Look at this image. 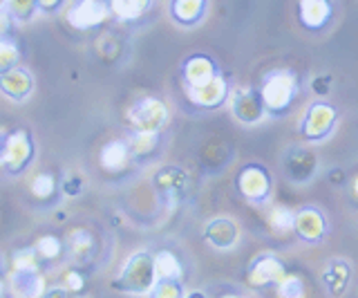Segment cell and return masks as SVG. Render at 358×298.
Wrapping results in <instances>:
<instances>
[{"label": "cell", "instance_id": "e575fe53", "mask_svg": "<svg viewBox=\"0 0 358 298\" xmlns=\"http://www.w3.org/2000/svg\"><path fill=\"white\" fill-rule=\"evenodd\" d=\"M65 0H38V12H45V14H54L59 12L63 7Z\"/></svg>", "mask_w": 358, "mask_h": 298}, {"label": "cell", "instance_id": "f546056e", "mask_svg": "<svg viewBox=\"0 0 358 298\" xmlns=\"http://www.w3.org/2000/svg\"><path fill=\"white\" fill-rule=\"evenodd\" d=\"M275 287H278V296H282V298H300V296H305V283H302L300 276H294V274H287Z\"/></svg>", "mask_w": 358, "mask_h": 298}, {"label": "cell", "instance_id": "83f0119b", "mask_svg": "<svg viewBox=\"0 0 358 298\" xmlns=\"http://www.w3.org/2000/svg\"><path fill=\"white\" fill-rule=\"evenodd\" d=\"M5 9L14 20L25 23V20H29L34 14L38 12V0H7Z\"/></svg>", "mask_w": 358, "mask_h": 298}, {"label": "cell", "instance_id": "74e56055", "mask_svg": "<svg viewBox=\"0 0 358 298\" xmlns=\"http://www.w3.org/2000/svg\"><path fill=\"white\" fill-rule=\"evenodd\" d=\"M7 23H5V18L3 16H0V34H3V31H7V27H5Z\"/></svg>", "mask_w": 358, "mask_h": 298}, {"label": "cell", "instance_id": "7c38bea8", "mask_svg": "<svg viewBox=\"0 0 358 298\" xmlns=\"http://www.w3.org/2000/svg\"><path fill=\"white\" fill-rule=\"evenodd\" d=\"M0 90L9 99H14V101H22V99H27L29 92L34 90V79L27 70H22L16 65V68L0 74Z\"/></svg>", "mask_w": 358, "mask_h": 298}, {"label": "cell", "instance_id": "7402d4cb", "mask_svg": "<svg viewBox=\"0 0 358 298\" xmlns=\"http://www.w3.org/2000/svg\"><path fill=\"white\" fill-rule=\"evenodd\" d=\"M322 281L331 294H341L347 287V283H350V264L343 260H334L327 267V271H324Z\"/></svg>", "mask_w": 358, "mask_h": 298}, {"label": "cell", "instance_id": "e0dca14e", "mask_svg": "<svg viewBox=\"0 0 358 298\" xmlns=\"http://www.w3.org/2000/svg\"><path fill=\"white\" fill-rule=\"evenodd\" d=\"M215 74H217L215 63H213L208 57H201V54H197V57H190L184 63V81H186L188 87H195V85L206 83Z\"/></svg>", "mask_w": 358, "mask_h": 298}, {"label": "cell", "instance_id": "4dcf8cb0", "mask_svg": "<svg viewBox=\"0 0 358 298\" xmlns=\"http://www.w3.org/2000/svg\"><path fill=\"white\" fill-rule=\"evenodd\" d=\"M36 251L43 260H56V258H61V253H63V242L56 236H43L36 245Z\"/></svg>", "mask_w": 358, "mask_h": 298}, {"label": "cell", "instance_id": "60d3db41", "mask_svg": "<svg viewBox=\"0 0 358 298\" xmlns=\"http://www.w3.org/2000/svg\"><path fill=\"white\" fill-rule=\"evenodd\" d=\"M3 290H5V287H3V283H0V296H3Z\"/></svg>", "mask_w": 358, "mask_h": 298}, {"label": "cell", "instance_id": "d6a6232c", "mask_svg": "<svg viewBox=\"0 0 358 298\" xmlns=\"http://www.w3.org/2000/svg\"><path fill=\"white\" fill-rule=\"evenodd\" d=\"M38 251L34 249H20L14 253V269H38Z\"/></svg>", "mask_w": 358, "mask_h": 298}, {"label": "cell", "instance_id": "8fae6325", "mask_svg": "<svg viewBox=\"0 0 358 298\" xmlns=\"http://www.w3.org/2000/svg\"><path fill=\"white\" fill-rule=\"evenodd\" d=\"M204 236L215 249H231L240 240V229L231 218H215L206 225Z\"/></svg>", "mask_w": 358, "mask_h": 298}, {"label": "cell", "instance_id": "484cf974", "mask_svg": "<svg viewBox=\"0 0 358 298\" xmlns=\"http://www.w3.org/2000/svg\"><path fill=\"white\" fill-rule=\"evenodd\" d=\"M294 225H296V213H291L285 206H273V211L268 213V229L278 236L291 234Z\"/></svg>", "mask_w": 358, "mask_h": 298}, {"label": "cell", "instance_id": "ab89813d", "mask_svg": "<svg viewBox=\"0 0 358 298\" xmlns=\"http://www.w3.org/2000/svg\"><path fill=\"white\" fill-rule=\"evenodd\" d=\"M5 3H7V0H0V9H3V7H5Z\"/></svg>", "mask_w": 358, "mask_h": 298}, {"label": "cell", "instance_id": "5bb4252c", "mask_svg": "<svg viewBox=\"0 0 358 298\" xmlns=\"http://www.w3.org/2000/svg\"><path fill=\"white\" fill-rule=\"evenodd\" d=\"M298 18L307 29H320L331 18V3L329 0H300Z\"/></svg>", "mask_w": 358, "mask_h": 298}, {"label": "cell", "instance_id": "52a82bcc", "mask_svg": "<svg viewBox=\"0 0 358 298\" xmlns=\"http://www.w3.org/2000/svg\"><path fill=\"white\" fill-rule=\"evenodd\" d=\"M110 14V5L106 0H78L67 12V20L76 29H92L101 25Z\"/></svg>", "mask_w": 358, "mask_h": 298}, {"label": "cell", "instance_id": "30bf717a", "mask_svg": "<svg viewBox=\"0 0 358 298\" xmlns=\"http://www.w3.org/2000/svg\"><path fill=\"white\" fill-rule=\"evenodd\" d=\"M266 113L264 108V101L260 92L255 90H249V87H244V90H238L233 97V115L238 117L244 124H257Z\"/></svg>", "mask_w": 358, "mask_h": 298}, {"label": "cell", "instance_id": "4fadbf2b", "mask_svg": "<svg viewBox=\"0 0 358 298\" xmlns=\"http://www.w3.org/2000/svg\"><path fill=\"white\" fill-rule=\"evenodd\" d=\"M294 231L305 240V242H318L322 240L324 231H327V225H324V218L318 208H302V211L296 213V225Z\"/></svg>", "mask_w": 358, "mask_h": 298}, {"label": "cell", "instance_id": "d4e9b609", "mask_svg": "<svg viewBox=\"0 0 358 298\" xmlns=\"http://www.w3.org/2000/svg\"><path fill=\"white\" fill-rule=\"evenodd\" d=\"M18 59H20L18 43L11 38L7 31H3V34H0V74L11 70V68H16Z\"/></svg>", "mask_w": 358, "mask_h": 298}, {"label": "cell", "instance_id": "603a6c76", "mask_svg": "<svg viewBox=\"0 0 358 298\" xmlns=\"http://www.w3.org/2000/svg\"><path fill=\"white\" fill-rule=\"evenodd\" d=\"M155 274L157 278H182V262L173 251H159L155 256Z\"/></svg>", "mask_w": 358, "mask_h": 298}, {"label": "cell", "instance_id": "d590c367", "mask_svg": "<svg viewBox=\"0 0 358 298\" xmlns=\"http://www.w3.org/2000/svg\"><path fill=\"white\" fill-rule=\"evenodd\" d=\"M63 191L67 195H78V193H81V180H78V178H67L63 182Z\"/></svg>", "mask_w": 358, "mask_h": 298}, {"label": "cell", "instance_id": "836d02e7", "mask_svg": "<svg viewBox=\"0 0 358 298\" xmlns=\"http://www.w3.org/2000/svg\"><path fill=\"white\" fill-rule=\"evenodd\" d=\"M65 287H67V290H70V294L83 292V287H85V278H83V274H78L76 269L65 271Z\"/></svg>", "mask_w": 358, "mask_h": 298}, {"label": "cell", "instance_id": "1f68e13d", "mask_svg": "<svg viewBox=\"0 0 358 298\" xmlns=\"http://www.w3.org/2000/svg\"><path fill=\"white\" fill-rule=\"evenodd\" d=\"M150 296L155 298H177L182 296V285L175 278H157L152 290H150Z\"/></svg>", "mask_w": 358, "mask_h": 298}, {"label": "cell", "instance_id": "4316f807", "mask_svg": "<svg viewBox=\"0 0 358 298\" xmlns=\"http://www.w3.org/2000/svg\"><path fill=\"white\" fill-rule=\"evenodd\" d=\"M157 143H159V132H139V130H134L130 141H128V146H130L132 155L143 157V155H150V152L157 148Z\"/></svg>", "mask_w": 358, "mask_h": 298}, {"label": "cell", "instance_id": "3957f363", "mask_svg": "<svg viewBox=\"0 0 358 298\" xmlns=\"http://www.w3.org/2000/svg\"><path fill=\"white\" fill-rule=\"evenodd\" d=\"M168 121V108L155 97H143L128 110V124L139 132H159Z\"/></svg>", "mask_w": 358, "mask_h": 298}, {"label": "cell", "instance_id": "cb8c5ba5", "mask_svg": "<svg viewBox=\"0 0 358 298\" xmlns=\"http://www.w3.org/2000/svg\"><path fill=\"white\" fill-rule=\"evenodd\" d=\"M184 173L177 171V169H164L155 175V184L157 189L164 191L166 195H177L182 193V186H184Z\"/></svg>", "mask_w": 358, "mask_h": 298}, {"label": "cell", "instance_id": "ba28073f", "mask_svg": "<svg viewBox=\"0 0 358 298\" xmlns=\"http://www.w3.org/2000/svg\"><path fill=\"white\" fill-rule=\"evenodd\" d=\"M287 276L285 264L280 262L275 256H260L251 262L249 274H246V281L255 290H262L268 285H278Z\"/></svg>", "mask_w": 358, "mask_h": 298}, {"label": "cell", "instance_id": "8992f818", "mask_svg": "<svg viewBox=\"0 0 358 298\" xmlns=\"http://www.w3.org/2000/svg\"><path fill=\"white\" fill-rule=\"evenodd\" d=\"M336 124V110L329 104H313L302 119V135L309 141H320L329 135Z\"/></svg>", "mask_w": 358, "mask_h": 298}, {"label": "cell", "instance_id": "2e32d148", "mask_svg": "<svg viewBox=\"0 0 358 298\" xmlns=\"http://www.w3.org/2000/svg\"><path fill=\"white\" fill-rule=\"evenodd\" d=\"M130 146L128 141H121V139H115V141H108L103 148H101V155H99V162L103 171L108 173H119L126 169V164L130 159Z\"/></svg>", "mask_w": 358, "mask_h": 298}, {"label": "cell", "instance_id": "8d00e7d4", "mask_svg": "<svg viewBox=\"0 0 358 298\" xmlns=\"http://www.w3.org/2000/svg\"><path fill=\"white\" fill-rule=\"evenodd\" d=\"M313 90L316 92H327L329 90V76H318L316 81H313Z\"/></svg>", "mask_w": 358, "mask_h": 298}, {"label": "cell", "instance_id": "ac0fdd59", "mask_svg": "<svg viewBox=\"0 0 358 298\" xmlns=\"http://www.w3.org/2000/svg\"><path fill=\"white\" fill-rule=\"evenodd\" d=\"M287 175L294 182H305L316 173V155H311L309 150H291L287 155Z\"/></svg>", "mask_w": 358, "mask_h": 298}, {"label": "cell", "instance_id": "5b68a950", "mask_svg": "<svg viewBox=\"0 0 358 298\" xmlns=\"http://www.w3.org/2000/svg\"><path fill=\"white\" fill-rule=\"evenodd\" d=\"M238 191L242 197H246L249 202L260 204L264 202L268 193H271V180H268V173L262 166H244L238 175Z\"/></svg>", "mask_w": 358, "mask_h": 298}, {"label": "cell", "instance_id": "9c48e42d", "mask_svg": "<svg viewBox=\"0 0 358 298\" xmlns=\"http://www.w3.org/2000/svg\"><path fill=\"white\" fill-rule=\"evenodd\" d=\"M188 97H190V101L199 108H217L220 104H224V99L229 97V83L217 72L210 81L188 87Z\"/></svg>", "mask_w": 358, "mask_h": 298}, {"label": "cell", "instance_id": "277c9868", "mask_svg": "<svg viewBox=\"0 0 358 298\" xmlns=\"http://www.w3.org/2000/svg\"><path fill=\"white\" fill-rule=\"evenodd\" d=\"M34 157V141L27 130H14L7 132L5 148H3V162L0 166L9 173H20Z\"/></svg>", "mask_w": 358, "mask_h": 298}, {"label": "cell", "instance_id": "44dd1931", "mask_svg": "<svg viewBox=\"0 0 358 298\" xmlns=\"http://www.w3.org/2000/svg\"><path fill=\"white\" fill-rule=\"evenodd\" d=\"M152 0H108L110 12L121 20H137Z\"/></svg>", "mask_w": 358, "mask_h": 298}, {"label": "cell", "instance_id": "f35d334b", "mask_svg": "<svg viewBox=\"0 0 358 298\" xmlns=\"http://www.w3.org/2000/svg\"><path fill=\"white\" fill-rule=\"evenodd\" d=\"M354 195L358 197V175H356V180H354Z\"/></svg>", "mask_w": 358, "mask_h": 298}, {"label": "cell", "instance_id": "6da1fadb", "mask_svg": "<svg viewBox=\"0 0 358 298\" xmlns=\"http://www.w3.org/2000/svg\"><path fill=\"white\" fill-rule=\"evenodd\" d=\"M260 97L264 101L266 113L282 115L298 97L296 74L291 70H275L271 74H266V79L262 81V87H260Z\"/></svg>", "mask_w": 358, "mask_h": 298}, {"label": "cell", "instance_id": "7a4b0ae2", "mask_svg": "<svg viewBox=\"0 0 358 298\" xmlns=\"http://www.w3.org/2000/svg\"><path fill=\"white\" fill-rule=\"evenodd\" d=\"M155 281H157L155 256L141 251V253H134L126 267H123L119 281H117V287L123 292H130V294H148L152 290Z\"/></svg>", "mask_w": 358, "mask_h": 298}, {"label": "cell", "instance_id": "d6986e66", "mask_svg": "<svg viewBox=\"0 0 358 298\" xmlns=\"http://www.w3.org/2000/svg\"><path fill=\"white\" fill-rule=\"evenodd\" d=\"M67 247H70V253L76 262H87V260H92L96 251V240L87 229L78 227L70 231V236H67Z\"/></svg>", "mask_w": 358, "mask_h": 298}, {"label": "cell", "instance_id": "9a60e30c", "mask_svg": "<svg viewBox=\"0 0 358 298\" xmlns=\"http://www.w3.org/2000/svg\"><path fill=\"white\" fill-rule=\"evenodd\" d=\"M11 287L18 296L34 298V296H45L48 287H45V278L38 269H14L11 274Z\"/></svg>", "mask_w": 358, "mask_h": 298}, {"label": "cell", "instance_id": "f1b7e54d", "mask_svg": "<svg viewBox=\"0 0 358 298\" xmlns=\"http://www.w3.org/2000/svg\"><path fill=\"white\" fill-rule=\"evenodd\" d=\"M54 191H56V178L52 173L43 171L31 180V195L36 197V200H50Z\"/></svg>", "mask_w": 358, "mask_h": 298}, {"label": "cell", "instance_id": "ffe728a7", "mask_svg": "<svg viewBox=\"0 0 358 298\" xmlns=\"http://www.w3.org/2000/svg\"><path fill=\"white\" fill-rule=\"evenodd\" d=\"M206 12V0H173L171 16L182 25H195Z\"/></svg>", "mask_w": 358, "mask_h": 298}]
</instances>
